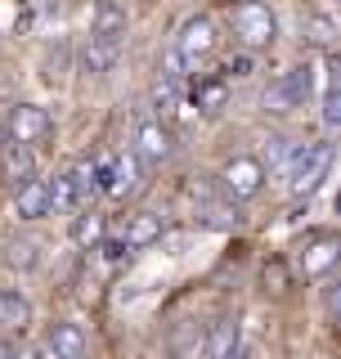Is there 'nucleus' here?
Here are the masks:
<instances>
[{"label": "nucleus", "mask_w": 341, "mask_h": 359, "mask_svg": "<svg viewBox=\"0 0 341 359\" xmlns=\"http://www.w3.org/2000/svg\"><path fill=\"white\" fill-rule=\"evenodd\" d=\"M328 166H333V140L297 144L292 157H288V166H283V175H288V194L292 198H310L314 189L323 184Z\"/></svg>", "instance_id": "nucleus-1"}, {"label": "nucleus", "mask_w": 341, "mask_h": 359, "mask_svg": "<svg viewBox=\"0 0 341 359\" xmlns=\"http://www.w3.org/2000/svg\"><path fill=\"white\" fill-rule=\"evenodd\" d=\"M229 27L247 50H265V45H274V36H279L274 9L260 5V0H234L229 5Z\"/></svg>", "instance_id": "nucleus-2"}, {"label": "nucleus", "mask_w": 341, "mask_h": 359, "mask_svg": "<svg viewBox=\"0 0 341 359\" xmlns=\"http://www.w3.org/2000/svg\"><path fill=\"white\" fill-rule=\"evenodd\" d=\"M95 180H99V194L131 198L144 189V166L135 153H112V157H99L95 162Z\"/></svg>", "instance_id": "nucleus-3"}, {"label": "nucleus", "mask_w": 341, "mask_h": 359, "mask_svg": "<svg viewBox=\"0 0 341 359\" xmlns=\"http://www.w3.org/2000/svg\"><path fill=\"white\" fill-rule=\"evenodd\" d=\"M310 95H314V67H310V63H297V67H288L283 76H274V81H269L265 108H269V112H292V108H301Z\"/></svg>", "instance_id": "nucleus-4"}, {"label": "nucleus", "mask_w": 341, "mask_h": 359, "mask_svg": "<svg viewBox=\"0 0 341 359\" xmlns=\"http://www.w3.org/2000/svg\"><path fill=\"white\" fill-rule=\"evenodd\" d=\"M260 184H265V166H260V157L238 153V157H229V162H225V171H220V194L229 198V202L256 198Z\"/></svg>", "instance_id": "nucleus-5"}, {"label": "nucleus", "mask_w": 341, "mask_h": 359, "mask_svg": "<svg viewBox=\"0 0 341 359\" xmlns=\"http://www.w3.org/2000/svg\"><path fill=\"white\" fill-rule=\"evenodd\" d=\"M170 50L185 59V67H198L202 59H211L215 50H220V36H215V22L211 18H189L185 27H180V36H175V45Z\"/></svg>", "instance_id": "nucleus-6"}, {"label": "nucleus", "mask_w": 341, "mask_h": 359, "mask_svg": "<svg viewBox=\"0 0 341 359\" xmlns=\"http://www.w3.org/2000/svg\"><path fill=\"white\" fill-rule=\"evenodd\" d=\"M135 157L140 166H162L170 157V130L162 126V117H140L135 121Z\"/></svg>", "instance_id": "nucleus-7"}, {"label": "nucleus", "mask_w": 341, "mask_h": 359, "mask_svg": "<svg viewBox=\"0 0 341 359\" xmlns=\"http://www.w3.org/2000/svg\"><path fill=\"white\" fill-rule=\"evenodd\" d=\"M50 130H54V121H50V112H45L41 104H14V108H9V126H5L9 140H18V144H41Z\"/></svg>", "instance_id": "nucleus-8"}, {"label": "nucleus", "mask_w": 341, "mask_h": 359, "mask_svg": "<svg viewBox=\"0 0 341 359\" xmlns=\"http://www.w3.org/2000/svg\"><path fill=\"white\" fill-rule=\"evenodd\" d=\"M337 256H341V243L333 238V233H323V238L305 243L301 252H297V269H301L305 278H328V274H333V265H337Z\"/></svg>", "instance_id": "nucleus-9"}, {"label": "nucleus", "mask_w": 341, "mask_h": 359, "mask_svg": "<svg viewBox=\"0 0 341 359\" xmlns=\"http://www.w3.org/2000/svg\"><path fill=\"white\" fill-rule=\"evenodd\" d=\"M0 175L14 189L27 184V180H36V153H32V144H18V140L0 144Z\"/></svg>", "instance_id": "nucleus-10"}, {"label": "nucleus", "mask_w": 341, "mask_h": 359, "mask_svg": "<svg viewBox=\"0 0 341 359\" xmlns=\"http://www.w3.org/2000/svg\"><path fill=\"white\" fill-rule=\"evenodd\" d=\"M243 351V328L234 314H220L215 323H207V359H238Z\"/></svg>", "instance_id": "nucleus-11"}, {"label": "nucleus", "mask_w": 341, "mask_h": 359, "mask_svg": "<svg viewBox=\"0 0 341 359\" xmlns=\"http://www.w3.org/2000/svg\"><path fill=\"white\" fill-rule=\"evenodd\" d=\"M121 50H126V41H108V36H86L81 45V67L90 76H108L112 67H117Z\"/></svg>", "instance_id": "nucleus-12"}, {"label": "nucleus", "mask_w": 341, "mask_h": 359, "mask_svg": "<svg viewBox=\"0 0 341 359\" xmlns=\"http://www.w3.org/2000/svg\"><path fill=\"white\" fill-rule=\"evenodd\" d=\"M45 346H50L54 359H81V355H86V332H81V323H72V319L50 323V332H45Z\"/></svg>", "instance_id": "nucleus-13"}, {"label": "nucleus", "mask_w": 341, "mask_h": 359, "mask_svg": "<svg viewBox=\"0 0 341 359\" xmlns=\"http://www.w3.org/2000/svg\"><path fill=\"white\" fill-rule=\"evenodd\" d=\"M14 216L18 220L50 216V180H27V184L14 189Z\"/></svg>", "instance_id": "nucleus-14"}, {"label": "nucleus", "mask_w": 341, "mask_h": 359, "mask_svg": "<svg viewBox=\"0 0 341 359\" xmlns=\"http://www.w3.org/2000/svg\"><path fill=\"white\" fill-rule=\"evenodd\" d=\"M32 328V301L18 287H0V332H27Z\"/></svg>", "instance_id": "nucleus-15"}, {"label": "nucleus", "mask_w": 341, "mask_h": 359, "mask_svg": "<svg viewBox=\"0 0 341 359\" xmlns=\"http://www.w3.org/2000/svg\"><path fill=\"white\" fill-rule=\"evenodd\" d=\"M170 355L175 359H207V323L185 319L170 332Z\"/></svg>", "instance_id": "nucleus-16"}, {"label": "nucleus", "mask_w": 341, "mask_h": 359, "mask_svg": "<svg viewBox=\"0 0 341 359\" xmlns=\"http://www.w3.org/2000/svg\"><path fill=\"white\" fill-rule=\"evenodd\" d=\"M301 41L310 45V50L333 54V50H337V18L328 14V9H314V14H305V18H301Z\"/></svg>", "instance_id": "nucleus-17"}, {"label": "nucleus", "mask_w": 341, "mask_h": 359, "mask_svg": "<svg viewBox=\"0 0 341 359\" xmlns=\"http://www.w3.org/2000/svg\"><path fill=\"white\" fill-rule=\"evenodd\" d=\"M193 224H202V229H238L243 216H238L229 198H211V202H193Z\"/></svg>", "instance_id": "nucleus-18"}, {"label": "nucleus", "mask_w": 341, "mask_h": 359, "mask_svg": "<svg viewBox=\"0 0 341 359\" xmlns=\"http://www.w3.org/2000/svg\"><path fill=\"white\" fill-rule=\"evenodd\" d=\"M90 36H108V41H126V14L112 0H99L95 18H90Z\"/></svg>", "instance_id": "nucleus-19"}, {"label": "nucleus", "mask_w": 341, "mask_h": 359, "mask_svg": "<svg viewBox=\"0 0 341 359\" xmlns=\"http://www.w3.org/2000/svg\"><path fill=\"white\" fill-rule=\"evenodd\" d=\"M323 126L328 130L341 126V67H337V59L323 63Z\"/></svg>", "instance_id": "nucleus-20"}, {"label": "nucleus", "mask_w": 341, "mask_h": 359, "mask_svg": "<svg viewBox=\"0 0 341 359\" xmlns=\"http://www.w3.org/2000/svg\"><path fill=\"white\" fill-rule=\"evenodd\" d=\"M162 233H166V229H162V216H153V211H140V216H131L126 233H121V243H126L131 252H140V247L157 243Z\"/></svg>", "instance_id": "nucleus-21"}, {"label": "nucleus", "mask_w": 341, "mask_h": 359, "mask_svg": "<svg viewBox=\"0 0 341 359\" xmlns=\"http://www.w3.org/2000/svg\"><path fill=\"white\" fill-rule=\"evenodd\" d=\"M225 99H229V81H225V76H207V81L193 86V104L202 112H220Z\"/></svg>", "instance_id": "nucleus-22"}, {"label": "nucleus", "mask_w": 341, "mask_h": 359, "mask_svg": "<svg viewBox=\"0 0 341 359\" xmlns=\"http://www.w3.org/2000/svg\"><path fill=\"white\" fill-rule=\"evenodd\" d=\"M180 95H185V81L157 72V81H153V112H157V117H170V112L180 108Z\"/></svg>", "instance_id": "nucleus-23"}, {"label": "nucleus", "mask_w": 341, "mask_h": 359, "mask_svg": "<svg viewBox=\"0 0 341 359\" xmlns=\"http://www.w3.org/2000/svg\"><path fill=\"white\" fill-rule=\"evenodd\" d=\"M104 229H108V220L99 216V211H81V216L72 220V238L81 247H95L99 238H104Z\"/></svg>", "instance_id": "nucleus-24"}, {"label": "nucleus", "mask_w": 341, "mask_h": 359, "mask_svg": "<svg viewBox=\"0 0 341 359\" xmlns=\"http://www.w3.org/2000/svg\"><path fill=\"white\" fill-rule=\"evenodd\" d=\"M67 180H72V189H76V198H81V207H86V202L99 194V180H95V162H90V157H81V162H76L72 171H67Z\"/></svg>", "instance_id": "nucleus-25"}, {"label": "nucleus", "mask_w": 341, "mask_h": 359, "mask_svg": "<svg viewBox=\"0 0 341 359\" xmlns=\"http://www.w3.org/2000/svg\"><path fill=\"white\" fill-rule=\"evenodd\" d=\"M5 261L14 265V269H36V261H41V243L36 238H14L5 247Z\"/></svg>", "instance_id": "nucleus-26"}, {"label": "nucleus", "mask_w": 341, "mask_h": 359, "mask_svg": "<svg viewBox=\"0 0 341 359\" xmlns=\"http://www.w3.org/2000/svg\"><path fill=\"white\" fill-rule=\"evenodd\" d=\"M81 207V198H76V189H72V180L63 175H54V184H50V211H76Z\"/></svg>", "instance_id": "nucleus-27"}, {"label": "nucleus", "mask_w": 341, "mask_h": 359, "mask_svg": "<svg viewBox=\"0 0 341 359\" xmlns=\"http://www.w3.org/2000/svg\"><path fill=\"white\" fill-rule=\"evenodd\" d=\"M292 149H297V144H292L288 135H269V140H265V162H260V166L283 171V166H288V157H292Z\"/></svg>", "instance_id": "nucleus-28"}, {"label": "nucleus", "mask_w": 341, "mask_h": 359, "mask_svg": "<svg viewBox=\"0 0 341 359\" xmlns=\"http://www.w3.org/2000/svg\"><path fill=\"white\" fill-rule=\"evenodd\" d=\"M260 283H265V292H288L292 287V274L283 261H265V269H260Z\"/></svg>", "instance_id": "nucleus-29"}, {"label": "nucleus", "mask_w": 341, "mask_h": 359, "mask_svg": "<svg viewBox=\"0 0 341 359\" xmlns=\"http://www.w3.org/2000/svg\"><path fill=\"white\" fill-rule=\"evenodd\" d=\"M337 306H341V283L328 278V283H323V314H328V323H337Z\"/></svg>", "instance_id": "nucleus-30"}, {"label": "nucleus", "mask_w": 341, "mask_h": 359, "mask_svg": "<svg viewBox=\"0 0 341 359\" xmlns=\"http://www.w3.org/2000/svg\"><path fill=\"white\" fill-rule=\"evenodd\" d=\"M252 67H256L252 54H238V59H229L220 67V76H225V81H229V76H252Z\"/></svg>", "instance_id": "nucleus-31"}, {"label": "nucleus", "mask_w": 341, "mask_h": 359, "mask_svg": "<svg viewBox=\"0 0 341 359\" xmlns=\"http://www.w3.org/2000/svg\"><path fill=\"white\" fill-rule=\"evenodd\" d=\"M99 247H104V261L108 265H117V261H126V256H131V247L121 243V238H99Z\"/></svg>", "instance_id": "nucleus-32"}, {"label": "nucleus", "mask_w": 341, "mask_h": 359, "mask_svg": "<svg viewBox=\"0 0 341 359\" xmlns=\"http://www.w3.org/2000/svg\"><path fill=\"white\" fill-rule=\"evenodd\" d=\"M0 359H22V355L14 351V341H9V337H0Z\"/></svg>", "instance_id": "nucleus-33"}, {"label": "nucleus", "mask_w": 341, "mask_h": 359, "mask_svg": "<svg viewBox=\"0 0 341 359\" xmlns=\"http://www.w3.org/2000/svg\"><path fill=\"white\" fill-rule=\"evenodd\" d=\"M32 22H36V14H32V9H22V14L14 18V27H18V32H27V27H32Z\"/></svg>", "instance_id": "nucleus-34"}, {"label": "nucleus", "mask_w": 341, "mask_h": 359, "mask_svg": "<svg viewBox=\"0 0 341 359\" xmlns=\"http://www.w3.org/2000/svg\"><path fill=\"white\" fill-rule=\"evenodd\" d=\"M81 359H95V355H90V351H86V355H81Z\"/></svg>", "instance_id": "nucleus-35"}, {"label": "nucleus", "mask_w": 341, "mask_h": 359, "mask_svg": "<svg viewBox=\"0 0 341 359\" xmlns=\"http://www.w3.org/2000/svg\"><path fill=\"white\" fill-rule=\"evenodd\" d=\"M310 359H323V355H310Z\"/></svg>", "instance_id": "nucleus-36"}, {"label": "nucleus", "mask_w": 341, "mask_h": 359, "mask_svg": "<svg viewBox=\"0 0 341 359\" xmlns=\"http://www.w3.org/2000/svg\"><path fill=\"white\" fill-rule=\"evenodd\" d=\"M328 5H333V0H328Z\"/></svg>", "instance_id": "nucleus-37"}]
</instances>
